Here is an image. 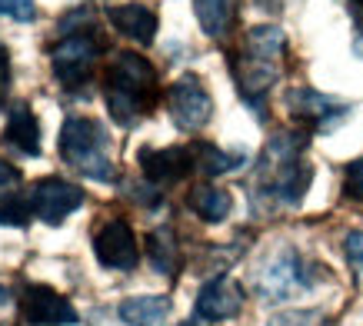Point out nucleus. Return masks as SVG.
I'll list each match as a JSON object with an SVG mask.
<instances>
[{
  "instance_id": "f257e3e1",
  "label": "nucleus",
  "mask_w": 363,
  "mask_h": 326,
  "mask_svg": "<svg viewBox=\"0 0 363 326\" xmlns=\"http://www.w3.org/2000/svg\"><path fill=\"white\" fill-rule=\"evenodd\" d=\"M307 150V133L303 130H280L267 140L264 160H260V190L280 207H297L310 186V170L300 160Z\"/></svg>"
},
{
  "instance_id": "f03ea898",
  "label": "nucleus",
  "mask_w": 363,
  "mask_h": 326,
  "mask_svg": "<svg viewBox=\"0 0 363 326\" xmlns=\"http://www.w3.org/2000/svg\"><path fill=\"white\" fill-rule=\"evenodd\" d=\"M157 70L140 54L123 50L107 67V110L121 127H133L157 103Z\"/></svg>"
},
{
  "instance_id": "7ed1b4c3",
  "label": "nucleus",
  "mask_w": 363,
  "mask_h": 326,
  "mask_svg": "<svg viewBox=\"0 0 363 326\" xmlns=\"http://www.w3.org/2000/svg\"><path fill=\"white\" fill-rule=\"evenodd\" d=\"M64 160L90 180H113V163L107 153V130L90 117H70L60 130Z\"/></svg>"
},
{
  "instance_id": "20e7f679",
  "label": "nucleus",
  "mask_w": 363,
  "mask_h": 326,
  "mask_svg": "<svg viewBox=\"0 0 363 326\" xmlns=\"http://www.w3.org/2000/svg\"><path fill=\"white\" fill-rule=\"evenodd\" d=\"M313 286V273L307 270V263L294 247L277 250L270 260H264V266L253 276V290L267 303H284L290 296L303 293Z\"/></svg>"
},
{
  "instance_id": "39448f33",
  "label": "nucleus",
  "mask_w": 363,
  "mask_h": 326,
  "mask_svg": "<svg viewBox=\"0 0 363 326\" xmlns=\"http://www.w3.org/2000/svg\"><path fill=\"white\" fill-rule=\"evenodd\" d=\"M100 60V44L90 33H67L64 40L50 50V67L54 77L67 90L84 87Z\"/></svg>"
},
{
  "instance_id": "423d86ee",
  "label": "nucleus",
  "mask_w": 363,
  "mask_h": 326,
  "mask_svg": "<svg viewBox=\"0 0 363 326\" xmlns=\"http://www.w3.org/2000/svg\"><path fill=\"white\" fill-rule=\"evenodd\" d=\"M167 110H170V117H174V123L180 130L197 133V130H203L210 123V117H213V97L207 94L200 77L187 74L167 90Z\"/></svg>"
},
{
  "instance_id": "0eeeda50",
  "label": "nucleus",
  "mask_w": 363,
  "mask_h": 326,
  "mask_svg": "<svg viewBox=\"0 0 363 326\" xmlns=\"http://www.w3.org/2000/svg\"><path fill=\"white\" fill-rule=\"evenodd\" d=\"M94 253L107 270H137L140 263V250H137V237L127 220H107L94 237Z\"/></svg>"
},
{
  "instance_id": "6e6552de",
  "label": "nucleus",
  "mask_w": 363,
  "mask_h": 326,
  "mask_svg": "<svg viewBox=\"0 0 363 326\" xmlns=\"http://www.w3.org/2000/svg\"><path fill=\"white\" fill-rule=\"evenodd\" d=\"M80 203H84V190H80L77 184L60 180V176H44V180H37V184L30 186L33 213L44 220V223H50V227H57V223H60L67 213H74Z\"/></svg>"
},
{
  "instance_id": "1a4fd4ad",
  "label": "nucleus",
  "mask_w": 363,
  "mask_h": 326,
  "mask_svg": "<svg viewBox=\"0 0 363 326\" xmlns=\"http://www.w3.org/2000/svg\"><path fill=\"white\" fill-rule=\"evenodd\" d=\"M23 320H27V326H74L77 310L64 293L33 283L23 290Z\"/></svg>"
},
{
  "instance_id": "9d476101",
  "label": "nucleus",
  "mask_w": 363,
  "mask_h": 326,
  "mask_svg": "<svg viewBox=\"0 0 363 326\" xmlns=\"http://www.w3.org/2000/svg\"><path fill=\"white\" fill-rule=\"evenodd\" d=\"M243 310V286L233 283L230 276H217L200 286L197 303H194V313L203 323H223V320H233V316Z\"/></svg>"
},
{
  "instance_id": "9b49d317",
  "label": "nucleus",
  "mask_w": 363,
  "mask_h": 326,
  "mask_svg": "<svg viewBox=\"0 0 363 326\" xmlns=\"http://www.w3.org/2000/svg\"><path fill=\"white\" fill-rule=\"evenodd\" d=\"M284 103L290 110V117L297 120V123H307V127H327V123L340 120L350 110L347 103L327 97V94H320L313 87H290Z\"/></svg>"
},
{
  "instance_id": "f8f14e48",
  "label": "nucleus",
  "mask_w": 363,
  "mask_h": 326,
  "mask_svg": "<svg viewBox=\"0 0 363 326\" xmlns=\"http://www.w3.org/2000/svg\"><path fill=\"white\" fill-rule=\"evenodd\" d=\"M230 67H233V80H237L240 97L247 100L257 113H264L267 94H270V87L277 84V64L260 60V57H250L247 50H243L240 57H233Z\"/></svg>"
},
{
  "instance_id": "ddd939ff",
  "label": "nucleus",
  "mask_w": 363,
  "mask_h": 326,
  "mask_svg": "<svg viewBox=\"0 0 363 326\" xmlns=\"http://www.w3.org/2000/svg\"><path fill=\"white\" fill-rule=\"evenodd\" d=\"M137 160H140L143 176L157 186L180 184V180L194 170V153L184 150V147H167V150H150V147H143V150L137 153Z\"/></svg>"
},
{
  "instance_id": "4468645a",
  "label": "nucleus",
  "mask_w": 363,
  "mask_h": 326,
  "mask_svg": "<svg viewBox=\"0 0 363 326\" xmlns=\"http://www.w3.org/2000/svg\"><path fill=\"white\" fill-rule=\"evenodd\" d=\"M107 21L113 23V30L123 33L133 44H154L157 37V13L147 7V4H117V7H107Z\"/></svg>"
},
{
  "instance_id": "2eb2a0df",
  "label": "nucleus",
  "mask_w": 363,
  "mask_h": 326,
  "mask_svg": "<svg viewBox=\"0 0 363 326\" xmlns=\"http://www.w3.org/2000/svg\"><path fill=\"white\" fill-rule=\"evenodd\" d=\"M170 300L167 296H157V293H147V296H130L121 303V320L127 326H164L170 320Z\"/></svg>"
},
{
  "instance_id": "dca6fc26",
  "label": "nucleus",
  "mask_w": 363,
  "mask_h": 326,
  "mask_svg": "<svg viewBox=\"0 0 363 326\" xmlns=\"http://www.w3.org/2000/svg\"><path fill=\"white\" fill-rule=\"evenodd\" d=\"M7 143L17 147L21 153H30L37 157L40 153V127H37V117L30 113L27 103H13L11 117H7V130H4Z\"/></svg>"
},
{
  "instance_id": "f3484780",
  "label": "nucleus",
  "mask_w": 363,
  "mask_h": 326,
  "mask_svg": "<svg viewBox=\"0 0 363 326\" xmlns=\"http://www.w3.org/2000/svg\"><path fill=\"white\" fill-rule=\"evenodd\" d=\"M187 203H190V210H194L200 220H207V223L227 220L230 217V207H233L230 193L220 190V186H197V190H190Z\"/></svg>"
},
{
  "instance_id": "a211bd4d",
  "label": "nucleus",
  "mask_w": 363,
  "mask_h": 326,
  "mask_svg": "<svg viewBox=\"0 0 363 326\" xmlns=\"http://www.w3.org/2000/svg\"><path fill=\"white\" fill-rule=\"evenodd\" d=\"M147 257H150V266L157 273H177L180 266V247H177V237L170 227H160L147 237Z\"/></svg>"
},
{
  "instance_id": "6ab92c4d",
  "label": "nucleus",
  "mask_w": 363,
  "mask_h": 326,
  "mask_svg": "<svg viewBox=\"0 0 363 326\" xmlns=\"http://www.w3.org/2000/svg\"><path fill=\"white\" fill-rule=\"evenodd\" d=\"M194 13L207 37H227L233 23V0H194Z\"/></svg>"
},
{
  "instance_id": "aec40b11",
  "label": "nucleus",
  "mask_w": 363,
  "mask_h": 326,
  "mask_svg": "<svg viewBox=\"0 0 363 326\" xmlns=\"http://www.w3.org/2000/svg\"><path fill=\"white\" fill-rule=\"evenodd\" d=\"M284 50H286V37H284L280 27H270V23H264V27H250V33H247V54L250 57H260V60L277 64Z\"/></svg>"
},
{
  "instance_id": "412c9836",
  "label": "nucleus",
  "mask_w": 363,
  "mask_h": 326,
  "mask_svg": "<svg viewBox=\"0 0 363 326\" xmlns=\"http://www.w3.org/2000/svg\"><path fill=\"white\" fill-rule=\"evenodd\" d=\"M190 153H194V167H197L200 174H207V176L230 174V170H237V167L243 163L240 157H233V153L217 150L213 143H194V147H190Z\"/></svg>"
},
{
  "instance_id": "4be33fe9",
  "label": "nucleus",
  "mask_w": 363,
  "mask_h": 326,
  "mask_svg": "<svg viewBox=\"0 0 363 326\" xmlns=\"http://www.w3.org/2000/svg\"><path fill=\"white\" fill-rule=\"evenodd\" d=\"M30 200L21 193H7L4 196V203H0V223L4 227H27L30 223Z\"/></svg>"
},
{
  "instance_id": "5701e85b",
  "label": "nucleus",
  "mask_w": 363,
  "mask_h": 326,
  "mask_svg": "<svg viewBox=\"0 0 363 326\" xmlns=\"http://www.w3.org/2000/svg\"><path fill=\"white\" fill-rule=\"evenodd\" d=\"M267 326H323V313L320 310H286L267 320Z\"/></svg>"
},
{
  "instance_id": "b1692460",
  "label": "nucleus",
  "mask_w": 363,
  "mask_h": 326,
  "mask_svg": "<svg viewBox=\"0 0 363 326\" xmlns=\"http://www.w3.org/2000/svg\"><path fill=\"white\" fill-rule=\"evenodd\" d=\"M343 190H347V196L363 203V157L347 163V170H343Z\"/></svg>"
},
{
  "instance_id": "393cba45",
  "label": "nucleus",
  "mask_w": 363,
  "mask_h": 326,
  "mask_svg": "<svg viewBox=\"0 0 363 326\" xmlns=\"http://www.w3.org/2000/svg\"><path fill=\"white\" fill-rule=\"evenodd\" d=\"M0 13L11 17V21L30 23L33 17H37V4H33V0H0Z\"/></svg>"
},
{
  "instance_id": "a878e982",
  "label": "nucleus",
  "mask_w": 363,
  "mask_h": 326,
  "mask_svg": "<svg viewBox=\"0 0 363 326\" xmlns=\"http://www.w3.org/2000/svg\"><path fill=\"white\" fill-rule=\"evenodd\" d=\"M343 253H347V260L363 270V230H350L347 237H343Z\"/></svg>"
},
{
  "instance_id": "bb28decb",
  "label": "nucleus",
  "mask_w": 363,
  "mask_h": 326,
  "mask_svg": "<svg viewBox=\"0 0 363 326\" xmlns=\"http://www.w3.org/2000/svg\"><path fill=\"white\" fill-rule=\"evenodd\" d=\"M21 170L13 167V163L0 160V193H13V186H21Z\"/></svg>"
},
{
  "instance_id": "cd10ccee",
  "label": "nucleus",
  "mask_w": 363,
  "mask_h": 326,
  "mask_svg": "<svg viewBox=\"0 0 363 326\" xmlns=\"http://www.w3.org/2000/svg\"><path fill=\"white\" fill-rule=\"evenodd\" d=\"M286 0H257V7H264V11H280Z\"/></svg>"
},
{
  "instance_id": "c85d7f7f",
  "label": "nucleus",
  "mask_w": 363,
  "mask_h": 326,
  "mask_svg": "<svg viewBox=\"0 0 363 326\" xmlns=\"http://www.w3.org/2000/svg\"><path fill=\"white\" fill-rule=\"evenodd\" d=\"M347 4H350L353 17H357V21H363V0H347Z\"/></svg>"
},
{
  "instance_id": "c756f323",
  "label": "nucleus",
  "mask_w": 363,
  "mask_h": 326,
  "mask_svg": "<svg viewBox=\"0 0 363 326\" xmlns=\"http://www.w3.org/2000/svg\"><path fill=\"white\" fill-rule=\"evenodd\" d=\"M0 303H7V290L4 286H0Z\"/></svg>"
},
{
  "instance_id": "7c9ffc66",
  "label": "nucleus",
  "mask_w": 363,
  "mask_h": 326,
  "mask_svg": "<svg viewBox=\"0 0 363 326\" xmlns=\"http://www.w3.org/2000/svg\"><path fill=\"white\" fill-rule=\"evenodd\" d=\"M360 54H363V37H360Z\"/></svg>"
},
{
  "instance_id": "2f4dec72",
  "label": "nucleus",
  "mask_w": 363,
  "mask_h": 326,
  "mask_svg": "<svg viewBox=\"0 0 363 326\" xmlns=\"http://www.w3.org/2000/svg\"><path fill=\"white\" fill-rule=\"evenodd\" d=\"M180 326H190V323H180Z\"/></svg>"
}]
</instances>
